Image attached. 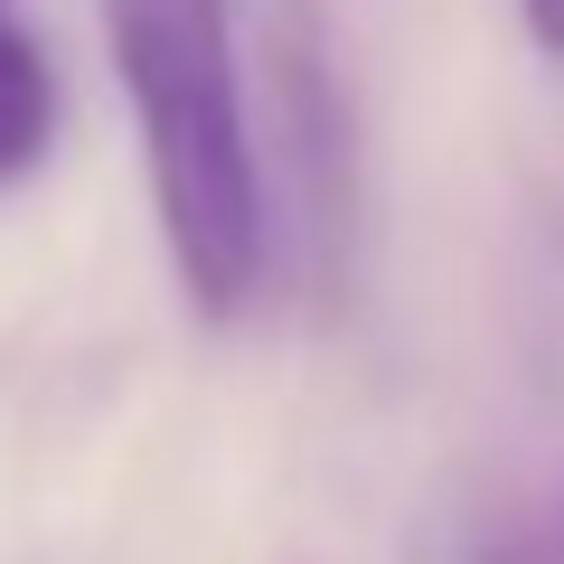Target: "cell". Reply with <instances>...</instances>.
<instances>
[{"label":"cell","instance_id":"6da1fadb","mask_svg":"<svg viewBox=\"0 0 564 564\" xmlns=\"http://www.w3.org/2000/svg\"><path fill=\"white\" fill-rule=\"evenodd\" d=\"M104 66L141 122V180L180 302L236 329L273 292V180L226 0H95Z\"/></svg>","mask_w":564,"mask_h":564},{"label":"cell","instance_id":"7a4b0ae2","mask_svg":"<svg viewBox=\"0 0 564 564\" xmlns=\"http://www.w3.org/2000/svg\"><path fill=\"white\" fill-rule=\"evenodd\" d=\"M263 66H273V170L263 180H292L311 282L329 292L339 254H348V207H358V141H348V95L329 76V47L311 29V10L263 29Z\"/></svg>","mask_w":564,"mask_h":564},{"label":"cell","instance_id":"3957f363","mask_svg":"<svg viewBox=\"0 0 564 564\" xmlns=\"http://www.w3.org/2000/svg\"><path fill=\"white\" fill-rule=\"evenodd\" d=\"M57 57H47V39L20 20V10H0V188H20L47 170V151H57Z\"/></svg>","mask_w":564,"mask_h":564},{"label":"cell","instance_id":"277c9868","mask_svg":"<svg viewBox=\"0 0 564 564\" xmlns=\"http://www.w3.org/2000/svg\"><path fill=\"white\" fill-rule=\"evenodd\" d=\"M462 564H564V470H545L536 489H518V499L470 536Z\"/></svg>","mask_w":564,"mask_h":564},{"label":"cell","instance_id":"5b68a950","mask_svg":"<svg viewBox=\"0 0 564 564\" xmlns=\"http://www.w3.org/2000/svg\"><path fill=\"white\" fill-rule=\"evenodd\" d=\"M518 20H527V39H536V57L564 66V0H518Z\"/></svg>","mask_w":564,"mask_h":564},{"label":"cell","instance_id":"8992f818","mask_svg":"<svg viewBox=\"0 0 564 564\" xmlns=\"http://www.w3.org/2000/svg\"><path fill=\"white\" fill-rule=\"evenodd\" d=\"M0 10H20V0H0Z\"/></svg>","mask_w":564,"mask_h":564}]
</instances>
